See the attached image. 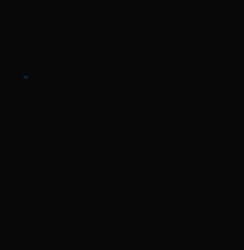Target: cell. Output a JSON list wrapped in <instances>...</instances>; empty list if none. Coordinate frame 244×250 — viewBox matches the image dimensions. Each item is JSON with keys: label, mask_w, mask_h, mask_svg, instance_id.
Listing matches in <instances>:
<instances>
[{"label": "cell", "mask_w": 244, "mask_h": 250, "mask_svg": "<svg viewBox=\"0 0 244 250\" xmlns=\"http://www.w3.org/2000/svg\"><path fill=\"white\" fill-rule=\"evenodd\" d=\"M0 79L9 87H26L31 81V72L24 68L20 59H9L0 65Z\"/></svg>", "instance_id": "obj_1"}]
</instances>
